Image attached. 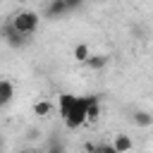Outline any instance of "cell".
<instances>
[{"mask_svg": "<svg viewBox=\"0 0 153 153\" xmlns=\"http://www.w3.org/2000/svg\"><path fill=\"white\" fill-rule=\"evenodd\" d=\"M93 153H117V151H115L112 143H98V146L93 148Z\"/></svg>", "mask_w": 153, "mask_h": 153, "instance_id": "obj_12", "label": "cell"}, {"mask_svg": "<svg viewBox=\"0 0 153 153\" xmlns=\"http://www.w3.org/2000/svg\"><path fill=\"white\" fill-rule=\"evenodd\" d=\"M48 153H65L62 141H53V143H50V148H48Z\"/></svg>", "mask_w": 153, "mask_h": 153, "instance_id": "obj_13", "label": "cell"}, {"mask_svg": "<svg viewBox=\"0 0 153 153\" xmlns=\"http://www.w3.org/2000/svg\"><path fill=\"white\" fill-rule=\"evenodd\" d=\"M81 2H86V0H81Z\"/></svg>", "mask_w": 153, "mask_h": 153, "instance_id": "obj_17", "label": "cell"}, {"mask_svg": "<svg viewBox=\"0 0 153 153\" xmlns=\"http://www.w3.org/2000/svg\"><path fill=\"white\" fill-rule=\"evenodd\" d=\"M93 96H72V93H60L57 96V112L65 122L67 129L76 131L79 127L86 124V108Z\"/></svg>", "mask_w": 153, "mask_h": 153, "instance_id": "obj_1", "label": "cell"}, {"mask_svg": "<svg viewBox=\"0 0 153 153\" xmlns=\"http://www.w3.org/2000/svg\"><path fill=\"white\" fill-rule=\"evenodd\" d=\"M14 98V84L10 79H0V108Z\"/></svg>", "mask_w": 153, "mask_h": 153, "instance_id": "obj_5", "label": "cell"}, {"mask_svg": "<svg viewBox=\"0 0 153 153\" xmlns=\"http://www.w3.org/2000/svg\"><path fill=\"white\" fill-rule=\"evenodd\" d=\"M33 112H36L38 117H48V115L53 112V103H48V100H36V103H33Z\"/></svg>", "mask_w": 153, "mask_h": 153, "instance_id": "obj_11", "label": "cell"}, {"mask_svg": "<svg viewBox=\"0 0 153 153\" xmlns=\"http://www.w3.org/2000/svg\"><path fill=\"white\" fill-rule=\"evenodd\" d=\"M131 122H134L136 127H151V124H153V115L146 112V110H134V112H131Z\"/></svg>", "mask_w": 153, "mask_h": 153, "instance_id": "obj_7", "label": "cell"}, {"mask_svg": "<svg viewBox=\"0 0 153 153\" xmlns=\"http://www.w3.org/2000/svg\"><path fill=\"white\" fill-rule=\"evenodd\" d=\"M112 146H115V151H117V153H129V151L134 148V141H131L127 134H117V136H115V141H112Z\"/></svg>", "mask_w": 153, "mask_h": 153, "instance_id": "obj_6", "label": "cell"}, {"mask_svg": "<svg viewBox=\"0 0 153 153\" xmlns=\"http://www.w3.org/2000/svg\"><path fill=\"white\" fill-rule=\"evenodd\" d=\"M2 38H5L7 45H12V48H24V45L29 43V36H24L22 31H17L10 22L2 26Z\"/></svg>", "mask_w": 153, "mask_h": 153, "instance_id": "obj_3", "label": "cell"}, {"mask_svg": "<svg viewBox=\"0 0 153 153\" xmlns=\"http://www.w3.org/2000/svg\"><path fill=\"white\" fill-rule=\"evenodd\" d=\"M0 153H2V139H0Z\"/></svg>", "mask_w": 153, "mask_h": 153, "instance_id": "obj_16", "label": "cell"}, {"mask_svg": "<svg viewBox=\"0 0 153 153\" xmlns=\"http://www.w3.org/2000/svg\"><path fill=\"white\" fill-rule=\"evenodd\" d=\"M69 10H67V5H65V0H48L45 2V10H43V14L48 17V19H60L62 14H67Z\"/></svg>", "mask_w": 153, "mask_h": 153, "instance_id": "obj_4", "label": "cell"}, {"mask_svg": "<svg viewBox=\"0 0 153 153\" xmlns=\"http://www.w3.org/2000/svg\"><path fill=\"white\" fill-rule=\"evenodd\" d=\"M72 53H74V60H76V62H86V60L91 57V48H88L86 43H76Z\"/></svg>", "mask_w": 153, "mask_h": 153, "instance_id": "obj_9", "label": "cell"}, {"mask_svg": "<svg viewBox=\"0 0 153 153\" xmlns=\"http://www.w3.org/2000/svg\"><path fill=\"white\" fill-rule=\"evenodd\" d=\"M17 2H19V5H24V2H29V0H17Z\"/></svg>", "mask_w": 153, "mask_h": 153, "instance_id": "obj_15", "label": "cell"}, {"mask_svg": "<svg viewBox=\"0 0 153 153\" xmlns=\"http://www.w3.org/2000/svg\"><path fill=\"white\" fill-rule=\"evenodd\" d=\"M98 115H100V98L93 96L91 103H88V108H86V122H96Z\"/></svg>", "mask_w": 153, "mask_h": 153, "instance_id": "obj_8", "label": "cell"}, {"mask_svg": "<svg viewBox=\"0 0 153 153\" xmlns=\"http://www.w3.org/2000/svg\"><path fill=\"white\" fill-rule=\"evenodd\" d=\"M38 14L36 12H31V10H19L17 14H12V19H10V24L17 29V31H22L24 36H33L36 31H38Z\"/></svg>", "mask_w": 153, "mask_h": 153, "instance_id": "obj_2", "label": "cell"}, {"mask_svg": "<svg viewBox=\"0 0 153 153\" xmlns=\"http://www.w3.org/2000/svg\"><path fill=\"white\" fill-rule=\"evenodd\" d=\"M84 65H86L88 69H103V67L108 65V55H93V53H91V57H88Z\"/></svg>", "mask_w": 153, "mask_h": 153, "instance_id": "obj_10", "label": "cell"}, {"mask_svg": "<svg viewBox=\"0 0 153 153\" xmlns=\"http://www.w3.org/2000/svg\"><path fill=\"white\" fill-rule=\"evenodd\" d=\"M65 5H67V10L72 12V10H76V7H81V0H65Z\"/></svg>", "mask_w": 153, "mask_h": 153, "instance_id": "obj_14", "label": "cell"}]
</instances>
